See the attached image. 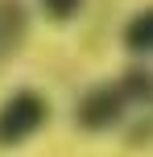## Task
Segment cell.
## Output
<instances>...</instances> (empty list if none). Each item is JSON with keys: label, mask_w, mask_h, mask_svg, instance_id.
Returning <instances> with one entry per match:
<instances>
[{"label": "cell", "mask_w": 153, "mask_h": 157, "mask_svg": "<svg viewBox=\"0 0 153 157\" xmlns=\"http://www.w3.org/2000/svg\"><path fill=\"white\" fill-rule=\"evenodd\" d=\"M153 103V75L145 66H132V71H124L120 78H112V83L95 87V91H87L79 103H75V124L83 128V132H108V128H116L120 120H128L137 108H145Z\"/></svg>", "instance_id": "obj_1"}, {"label": "cell", "mask_w": 153, "mask_h": 157, "mask_svg": "<svg viewBox=\"0 0 153 157\" xmlns=\"http://www.w3.org/2000/svg\"><path fill=\"white\" fill-rule=\"evenodd\" d=\"M50 120V99L37 87H21L0 103V149H17V145L33 141Z\"/></svg>", "instance_id": "obj_2"}, {"label": "cell", "mask_w": 153, "mask_h": 157, "mask_svg": "<svg viewBox=\"0 0 153 157\" xmlns=\"http://www.w3.org/2000/svg\"><path fill=\"white\" fill-rule=\"evenodd\" d=\"M25 37H29V8H25V0H0V66L21 50Z\"/></svg>", "instance_id": "obj_3"}, {"label": "cell", "mask_w": 153, "mask_h": 157, "mask_svg": "<svg viewBox=\"0 0 153 157\" xmlns=\"http://www.w3.org/2000/svg\"><path fill=\"white\" fill-rule=\"evenodd\" d=\"M124 50H132V54H153V4L141 8V13L124 25Z\"/></svg>", "instance_id": "obj_4"}, {"label": "cell", "mask_w": 153, "mask_h": 157, "mask_svg": "<svg viewBox=\"0 0 153 157\" xmlns=\"http://www.w3.org/2000/svg\"><path fill=\"white\" fill-rule=\"evenodd\" d=\"M41 13H46L50 21L66 25V21H75V17L83 13V0H41Z\"/></svg>", "instance_id": "obj_5"}]
</instances>
